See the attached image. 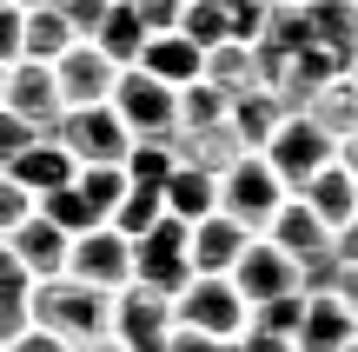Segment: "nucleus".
<instances>
[{
	"label": "nucleus",
	"mask_w": 358,
	"mask_h": 352,
	"mask_svg": "<svg viewBox=\"0 0 358 352\" xmlns=\"http://www.w3.org/2000/svg\"><path fill=\"white\" fill-rule=\"evenodd\" d=\"M106 319H113V300L93 293V286H80V279H66V273H60V279H40L34 300H27V326L53 332V339H66V346L100 339Z\"/></svg>",
	"instance_id": "1"
},
{
	"label": "nucleus",
	"mask_w": 358,
	"mask_h": 352,
	"mask_svg": "<svg viewBox=\"0 0 358 352\" xmlns=\"http://www.w3.org/2000/svg\"><path fill=\"white\" fill-rule=\"evenodd\" d=\"M259 160H266V167H272V180L285 186V199H299V193H306V186L319 180L332 160H338V146L325 140V133L312 127L306 113H292V120H279V133L266 140V153H259Z\"/></svg>",
	"instance_id": "2"
},
{
	"label": "nucleus",
	"mask_w": 358,
	"mask_h": 352,
	"mask_svg": "<svg viewBox=\"0 0 358 352\" xmlns=\"http://www.w3.org/2000/svg\"><path fill=\"white\" fill-rule=\"evenodd\" d=\"M133 286L159 293V300H179L192 286V226L186 220H159L133 246Z\"/></svg>",
	"instance_id": "3"
},
{
	"label": "nucleus",
	"mask_w": 358,
	"mask_h": 352,
	"mask_svg": "<svg viewBox=\"0 0 358 352\" xmlns=\"http://www.w3.org/2000/svg\"><path fill=\"white\" fill-rule=\"evenodd\" d=\"M106 106L120 113V127H127L133 140H179V93L159 87L140 66H127V73L113 80V100Z\"/></svg>",
	"instance_id": "4"
},
{
	"label": "nucleus",
	"mask_w": 358,
	"mask_h": 352,
	"mask_svg": "<svg viewBox=\"0 0 358 352\" xmlns=\"http://www.w3.org/2000/svg\"><path fill=\"white\" fill-rule=\"evenodd\" d=\"M279 206H285V186L272 180V167L259 153H245L232 173H219V213H226L232 226H245L252 239H266V226H272Z\"/></svg>",
	"instance_id": "5"
},
{
	"label": "nucleus",
	"mask_w": 358,
	"mask_h": 352,
	"mask_svg": "<svg viewBox=\"0 0 358 352\" xmlns=\"http://www.w3.org/2000/svg\"><path fill=\"white\" fill-rule=\"evenodd\" d=\"M173 326L179 332H206V339H239L245 326H252V313H245V300L232 293V279H192L186 293L173 300Z\"/></svg>",
	"instance_id": "6"
},
{
	"label": "nucleus",
	"mask_w": 358,
	"mask_h": 352,
	"mask_svg": "<svg viewBox=\"0 0 358 352\" xmlns=\"http://www.w3.org/2000/svg\"><path fill=\"white\" fill-rule=\"evenodd\" d=\"M53 140L73 153V167H127V153H133V133L120 127L113 106H80V113H66L60 127H53Z\"/></svg>",
	"instance_id": "7"
},
{
	"label": "nucleus",
	"mask_w": 358,
	"mask_h": 352,
	"mask_svg": "<svg viewBox=\"0 0 358 352\" xmlns=\"http://www.w3.org/2000/svg\"><path fill=\"white\" fill-rule=\"evenodd\" d=\"M106 332H113L120 352H166V339H173V300H159V293H146V286L113 293Z\"/></svg>",
	"instance_id": "8"
},
{
	"label": "nucleus",
	"mask_w": 358,
	"mask_h": 352,
	"mask_svg": "<svg viewBox=\"0 0 358 352\" xmlns=\"http://www.w3.org/2000/svg\"><path fill=\"white\" fill-rule=\"evenodd\" d=\"M66 279H80V286L93 293H127L133 286V246L113 233V226H100V233H80L73 253H66Z\"/></svg>",
	"instance_id": "9"
},
{
	"label": "nucleus",
	"mask_w": 358,
	"mask_h": 352,
	"mask_svg": "<svg viewBox=\"0 0 358 352\" xmlns=\"http://www.w3.org/2000/svg\"><path fill=\"white\" fill-rule=\"evenodd\" d=\"M113 80H120V66L106 60L93 40H73V47L53 60V87H60L66 113H80V106H106V100H113Z\"/></svg>",
	"instance_id": "10"
},
{
	"label": "nucleus",
	"mask_w": 358,
	"mask_h": 352,
	"mask_svg": "<svg viewBox=\"0 0 358 352\" xmlns=\"http://www.w3.org/2000/svg\"><path fill=\"white\" fill-rule=\"evenodd\" d=\"M0 106L20 113L40 140H53V127L66 120L60 87H53V66H40V60H13V66H7V93H0Z\"/></svg>",
	"instance_id": "11"
},
{
	"label": "nucleus",
	"mask_w": 358,
	"mask_h": 352,
	"mask_svg": "<svg viewBox=\"0 0 358 352\" xmlns=\"http://www.w3.org/2000/svg\"><path fill=\"white\" fill-rule=\"evenodd\" d=\"M226 279H232V293L245 300V313H252V306H266V300H285V293H299V266L285 260L279 246H266V239H252Z\"/></svg>",
	"instance_id": "12"
},
{
	"label": "nucleus",
	"mask_w": 358,
	"mask_h": 352,
	"mask_svg": "<svg viewBox=\"0 0 358 352\" xmlns=\"http://www.w3.org/2000/svg\"><path fill=\"white\" fill-rule=\"evenodd\" d=\"M7 253L27 266V279L40 286V279H60V273H66V253H73V239H66L53 220H40V213H34L27 226H13V233H7Z\"/></svg>",
	"instance_id": "13"
},
{
	"label": "nucleus",
	"mask_w": 358,
	"mask_h": 352,
	"mask_svg": "<svg viewBox=\"0 0 358 352\" xmlns=\"http://www.w3.org/2000/svg\"><path fill=\"white\" fill-rule=\"evenodd\" d=\"M299 13H306L312 47L332 53V60L352 73V60H358V0H306Z\"/></svg>",
	"instance_id": "14"
},
{
	"label": "nucleus",
	"mask_w": 358,
	"mask_h": 352,
	"mask_svg": "<svg viewBox=\"0 0 358 352\" xmlns=\"http://www.w3.org/2000/svg\"><path fill=\"white\" fill-rule=\"evenodd\" d=\"M266 246H279L292 266H312V260H325V253H332V233L312 220L306 199H285V206L272 213V226H266Z\"/></svg>",
	"instance_id": "15"
},
{
	"label": "nucleus",
	"mask_w": 358,
	"mask_h": 352,
	"mask_svg": "<svg viewBox=\"0 0 358 352\" xmlns=\"http://www.w3.org/2000/svg\"><path fill=\"white\" fill-rule=\"evenodd\" d=\"M245 246H252V233H245V226H232L226 213L199 220V226H192V279H226L232 266H239Z\"/></svg>",
	"instance_id": "16"
},
{
	"label": "nucleus",
	"mask_w": 358,
	"mask_h": 352,
	"mask_svg": "<svg viewBox=\"0 0 358 352\" xmlns=\"http://www.w3.org/2000/svg\"><path fill=\"white\" fill-rule=\"evenodd\" d=\"M73 173L80 167H73V153H66L60 140H40V146H27V153L7 167V180L27 186L34 199H47V193H60V186H73Z\"/></svg>",
	"instance_id": "17"
},
{
	"label": "nucleus",
	"mask_w": 358,
	"mask_h": 352,
	"mask_svg": "<svg viewBox=\"0 0 358 352\" xmlns=\"http://www.w3.org/2000/svg\"><path fill=\"white\" fill-rule=\"evenodd\" d=\"M352 339H358V319L332 300V293H325V300H306V319H299L292 352H345Z\"/></svg>",
	"instance_id": "18"
},
{
	"label": "nucleus",
	"mask_w": 358,
	"mask_h": 352,
	"mask_svg": "<svg viewBox=\"0 0 358 352\" xmlns=\"http://www.w3.org/2000/svg\"><path fill=\"white\" fill-rule=\"evenodd\" d=\"M140 73H153L159 87H192V80L206 73V53L192 47V40H179V34H159V40H146V53H140Z\"/></svg>",
	"instance_id": "19"
},
{
	"label": "nucleus",
	"mask_w": 358,
	"mask_h": 352,
	"mask_svg": "<svg viewBox=\"0 0 358 352\" xmlns=\"http://www.w3.org/2000/svg\"><path fill=\"white\" fill-rule=\"evenodd\" d=\"M299 199L312 206V220H319L325 233H338V226H352V220H358V186H352V173L338 167V160H332V167H325Z\"/></svg>",
	"instance_id": "20"
},
{
	"label": "nucleus",
	"mask_w": 358,
	"mask_h": 352,
	"mask_svg": "<svg viewBox=\"0 0 358 352\" xmlns=\"http://www.w3.org/2000/svg\"><path fill=\"white\" fill-rule=\"evenodd\" d=\"M173 153H179V167H192V173H232L245 160V146H239V133L232 127H206V133H179L173 140Z\"/></svg>",
	"instance_id": "21"
},
{
	"label": "nucleus",
	"mask_w": 358,
	"mask_h": 352,
	"mask_svg": "<svg viewBox=\"0 0 358 352\" xmlns=\"http://www.w3.org/2000/svg\"><path fill=\"white\" fill-rule=\"evenodd\" d=\"M159 199H166V220L199 226V220L219 213V180H213V173H192V167H173V180L159 186Z\"/></svg>",
	"instance_id": "22"
},
{
	"label": "nucleus",
	"mask_w": 358,
	"mask_h": 352,
	"mask_svg": "<svg viewBox=\"0 0 358 352\" xmlns=\"http://www.w3.org/2000/svg\"><path fill=\"white\" fill-rule=\"evenodd\" d=\"M146 27H140V13H133V0H113L106 7V20H100V34H93V47L106 53V60L127 73V66H140V53H146Z\"/></svg>",
	"instance_id": "23"
},
{
	"label": "nucleus",
	"mask_w": 358,
	"mask_h": 352,
	"mask_svg": "<svg viewBox=\"0 0 358 352\" xmlns=\"http://www.w3.org/2000/svg\"><path fill=\"white\" fill-rule=\"evenodd\" d=\"M306 120H312V127H319L332 146L358 140V87H352V80H332V87H319V93H312V106H306Z\"/></svg>",
	"instance_id": "24"
},
{
	"label": "nucleus",
	"mask_w": 358,
	"mask_h": 352,
	"mask_svg": "<svg viewBox=\"0 0 358 352\" xmlns=\"http://www.w3.org/2000/svg\"><path fill=\"white\" fill-rule=\"evenodd\" d=\"M206 87H219L226 100H239V93H266L259 87V60H252V47L245 40H226V47H213L206 53Z\"/></svg>",
	"instance_id": "25"
},
{
	"label": "nucleus",
	"mask_w": 358,
	"mask_h": 352,
	"mask_svg": "<svg viewBox=\"0 0 358 352\" xmlns=\"http://www.w3.org/2000/svg\"><path fill=\"white\" fill-rule=\"evenodd\" d=\"M279 120H285V106L272 100V93H239V100L226 106V127L239 133L245 153H266V140L279 133Z\"/></svg>",
	"instance_id": "26"
},
{
	"label": "nucleus",
	"mask_w": 358,
	"mask_h": 352,
	"mask_svg": "<svg viewBox=\"0 0 358 352\" xmlns=\"http://www.w3.org/2000/svg\"><path fill=\"white\" fill-rule=\"evenodd\" d=\"M159 220H166V199H159V186H127V199L113 206V220H106V226H113L127 246H140V239L153 233Z\"/></svg>",
	"instance_id": "27"
},
{
	"label": "nucleus",
	"mask_w": 358,
	"mask_h": 352,
	"mask_svg": "<svg viewBox=\"0 0 358 352\" xmlns=\"http://www.w3.org/2000/svg\"><path fill=\"white\" fill-rule=\"evenodd\" d=\"M27 300H34V279H27V266L13 260L7 239H0V346L27 326Z\"/></svg>",
	"instance_id": "28"
},
{
	"label": "nucleus",
	"mask_w": 358,
	"mask_h": 352,
	"mask_svg": "<svg viewBox=\"0 0 358 352\" xmlns=\"http://www.w3.org/2000/svg\"><path fill=\"white\" fill-rule=\"evenodd\" d=\"M66 47H73V34H66L60 7H40V13H27V34H20V60H40V66H53V60H60Z\"/></svg>",
	"instance_id": "29"
},
{
	"label": "nucleus",
	"mask_w": 358,
	"mask_h": 352,
	"mask_svg": "<svg viewBox=\"0 0 358 352\" xmlns=\"http://www.w3.org/2000/svg\"><path fill=\"white\" fill-rule=\"evenodd\" d=\"M226 93L206 87V80H192V87H179V133H206V127H226Z\"/></svg>",
	"instance_id": "30"
},
{
	"label": "nucleus",
	"mask_w": 358,
	"mask_h": 352,
	"mask_svg": "<svg viewBox=\"0 0 358 352\" xmlns=\"http://www.w3.org/2000/svg\"><path fill=\"white\" fill-rule=\"evenodd\" d=\"M40 220H53L66 239H80V233H100V226H106L100 213H93L87 199H80V186H60V193H47V199H40Z\"/></svg>",
	"instance_id": "31"
},
{
	"label": "nucleus",
	"mask_w": 358,
	"mask_h": 352,
	"mask_svg": "<svg viewBox=\"0 0 358 352\" xmlns=\"http://www.w3.org/2000/svg\"><path fill=\"white\" fill-rule=\"evenodd\" d=\"M179 40H192L199 53H213V47L232 40V20L213 7V0H186V7H179Z\"/></svg>",
	"instance_id": "32"
},
{
	"label": "nucleus",
	"mask_w": 358,
	"mask_h": 352,
	"mask_svg": "<svg viewBox=\"0 0 358 352\" xmlns=\"http://www.w3.org/2000/svg\"><path fill=\"white\" fill-rule=\"evenodd\" d=\"M73 186H80V199H87L93 213H100V220H113V206L120 199H127V167H80L73 173Z\"/></svg>",
	"instance_id": "33"
},
{
	"label": "nucleus",
	"mask_w": 358,
	"mask_h": 352,
	"mask_svg": "<svg viewBox=\"0 0 358 352\" xmlns=\"http://www.w3.org/2000/svg\"><path fill=\"white\" fill-rule=\"evenodd\" d=\"M252 47H272V53H306V47H312L306 13H299V7H279V0H272V7H266V27H259V40H252Z\"/></svg>",
	"instance_id": "34"
},
{
	"label": "nucleus",
	"mask_w": 358,
	"mask_h": 352,
	"mask_svg": "<svg viewBox=\"0 0 358 352\" xmlns=\"http://www.w3.org/2000/svg\"><path fill=\"white\" fill-rule=\"evenodd\" d=\"M173 167H179L173 140H133V153H127V180L133 186H166Z\"/></svg>",
	"instance_id": "35"
},
{
	"label": "nucleus",
	"mask_w": 358,
	"mask_h": 352,
	"mask_svg": "<svg viewBox=\"0 0 358 352\" xmlns=\"http://www.w3.org/2000/svg\"><path fill=\"white\" fill-rule=\"evenodd\" d=\"M299 319H306V293H285V300L252 306V326L272 332V339H299Z\"/></svg>",
	"instance_id": "36"
},
{
	"label": "nucleus",
	"mask_w": 358,
	"mask_h": 352,
	"mask_svg": "<svg viewBox=\"0 0 358 352\" xmlns=\"http://www.w3.org/2000/svg\"><path fill=\"white\" fill-rule=\"evenodd\" d=\"M34 213H40V199L27 193V186H13L7 173H0V239H7L13 226H27V220H34Z\"/></svg>",
	"instance_id": "37"
},
{
	"label": "nucleus",
	"mask_w": 358,
	"mask_h": 352,
	"mask_svg": "<svg viewBox=\"0 0 358 352\" xmlns=\"http://www.w3.org/2000/svg\"><path fill=\"white\" fill-rule=\"evenodd\" d=\"M106 7H113V0H60V20H66L73 40H93L100 20H106Z\"/></svg>",
	"instance_id": "38"
},
{
	"label": "nucleus",
	"mask_w": 358,
	"mask_h": 352,
	"mask_svg": "<svg viewBox=\"0 0 358 352\" xmlns=\"http://www.w3.org/2000/svg\"><path fill=\"white\" fill-rule=\"evenodd\" d=\"M27 146H40V133H34V127H27V120H20V113H7V106H0V173H7V167H13V160H20V153H27Z\"/></svg>",
	"instance_id": "39"
},
{
	"label": "nucleus",
	"mask_w": 358,
	"mask_h": 352,
	"mask_svg": "<svg viewBox=\"0 0 358 352\" xmlns=\"http://www.w3.org/2000/svg\"><path fill=\"white\" fill-rule=\"evenodd\" d=\"M179 7H186V0H133V13H140V27L146 34H179Z\"/></svg>",
	"instance_id": "40"
},
{
	"label": "nucleus",
	"mask_w": 358,
	"mask_h": 352,
	"mask_svg": "<svg viewBox=\"0 0 358 352\" xmlns=\"http://www.w3.org/2000/svg\"><path fill=\"white\" fill-rule=\"evenodd\" d=\"M20 34H27V13L7 0V7H0V66H13V60H20Z\"/></svg>",
	"instance_id": "41"
},
{
	"label": "nucleus",
	"mask_w": 358,
	"mask_h": 352,
	"mask_svg": "<svg viewBox=\"0 0 358 352\" xmlns=\"http://www.w3.org/2000/svg\"><path fill=\"white\" fill-rule=\"evenodd\" d=\"M0 352H73V346H66V339H53V332H40V326H20Z\"/></svg>",
	"instance_id": "42"
},
{
	"label": "nucleus",
	"mask_w": 358,
	"mask_h": 352,
	"mask_svg": "<svg viewBox=\"0 0 358 352\" xmlns=\"http://www.w3.org/2000/svg\"><path fill=\"white\" fill-rule=\"evenodd\" d=\"M232 352H292V339H272V332H259V326H245L239 339H232Z\"/></svg>",
	"instance_id": "43"
},
{
	"label": "nucleus",
	"mask_w": 358,
	"mask_h": 352,
	"mask_svg": "<svg viewBox=\"0 0 358 352\" xmlns=\"http://www.w3.org/2000/svg\"><path fill=\"white\" fill-rule=\"evenodd\" d=\"M166 352H232V339L219 346V339H206V332H179V326H173V339H166Z\"/></svg>",
	"instance_id": "44"
},
{
	"label": "nucleus",
	"mask_w": 358,
	"mask_h": 352,
	"mask_svg": "<svg viewBox=\"0 0 358 352\" xmlns=\"http://www.w3.org/2000/svg\"><path fill=\"white\" fill-rule=\"evenodd\" d=\"M332 300L345 306V313L358 319V266H338V286H332Z\"/></svg>",
	"instance_id": "45"
},
{
	"label": "nucleus",
	"mask_w": 358,
	"mask_h": 352,
	"mask_svg": "<svg viewBox=\"0 0 358 352\" xmlns=\"http://www.w3.org/2000/svg\"><path fill=\"white\" fill-rule=\"evenodd\" d=\"M332 260H338V266H358V220L332 233Z\"/></svg>",
	"instance_id": "46"
},
{
	"label": "nucleus",
	"mask_w": 358,
	"mask_h": 352,
	"mask_svg": "<svg viewBox=\"0 0 358 352\" xmlns=\"http://www.w3.org/2000/svg\"><path fill=\"white\" fill-rule=\"evenodd\" d=\"M73 352H120V346H113V332H100V339H87V346H73Z\"/></svg>",
	"instance_id": "47"
},
{
	"label": "nucleus",
	"mask_w": 358,
	"mask_h": 352,
	"mask_svg": "<svg viewBox=\"0 0 358 352\" xmlns=\"http://www.w3.org/2000/svg\"><path fill=\"white\" fill-rule=\"evenodd\" d=\"M20 13H40V7H60V0H13Z\"/></svg>",
	"instance_id": "48"
},
{
	"label": "nucleus",
	"mask_w": 358,
	"mask_h": 352,
	"mask_svg": "<svg viewBox=\"0 0 358 352\" xmlns=\"http://www.w3.org/2000/svg\"><path fill=\"white\" fill-rule=\"evenodd\" d=\"M279 7H306V0H279Z\"/></svg>",
	"instance_id": "49"
},
{
	"label": "nucleus",
	"mask_w": 358,
	"mask_h": 352,
	"mask_svg": "<svg viewBox=\"0 0 358 352\" xmlns=\"http://www.w3.org/2000/svg\"><path fill=\"white\" fill-rule=\"evenodd\" d=\"M0 93H7V66H0Z\"/></svg>",
	"instance_id": "50"
},
{
	"label": "nucleus",
	"mask_w": 358,
	"mask_h": 352,
	"mask_svg": "<svg viewBox=\"0 0 358 352\" xmlns=\"http://www.w3.org/2000/svg\"><path fill=\"white\" fill-rule=\"evenodd\" d=\"M345 352H358V339H352V346H345Z\"/></svg>",
	"instance_id": "51"
},
{
	"label": "nucleus",
	"mask_w": 358,
	"mask_h": 352,
	"mask_svg": "<svg viewBox=\"0 0 358 352\" xmlns=\"http://www.w3.org/2000/svg\"><path fill=\"white\" fill-rule=\"evenodd\" d=\"M352 186H358V173H352Z\"/></svg>",
	"instance_id": "52"
},
{
	"label": "nucleus",
	"mask_w": 358,
	"mask_h": 352,
	"mask_svg": "<svg viewBox=\"0 0 358 352\" xmlns=\"http://www.w3.org/2000/svg\"><path fill=\"white\" fill-rule=\"evenodd\" d=\"M0 7H7V0H0Z\"/></svg>",
	"instance_id": "53"
}]
</instances>
